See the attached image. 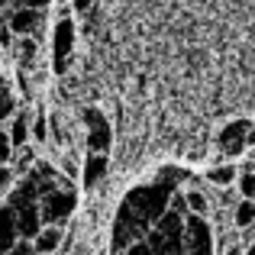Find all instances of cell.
Listing matches in <instances>:
<instances>
[{"label":"cell","mask_w":255,"mask_h":255,"mask_svg":"<svg viewBox=\"0 0 255 255\" xmlns=\"http://www.w3.org/2000/svg\"><path fill=\"white\" fill-rule=\"evenodd\" d=\"M75 204H78L75 191H65V187H52V191H45L42 197H39V217H42V223L55 226V223H62V220H68V217H71Z\"/></svg>","instance_id":"obj_1"},{"label":"cell","mask_w":255,"mask_h":255,"mask_svg":"<svg viewBox=\"0 0 255 255\" xmlns=\"http://www.w3.org/2000/svg\"><path fill=\"white\" fill-rule=\"evenodd\" d=\"M181 243H184V255H213V233L204 223V217H197V213L184 217Z\"/></svg>","instance_id":"obj_2"},{"label":"cell","mask_w":255,"mask_h":255,"mask_svg":"<svg viewBox=\"0 0 255 255\" xmlns=\"http://www.w3.org/2000/svg\"><path fill=\"white\" fill-rule=\"evenodd\" d=\"M217 142H220V152H223V155H239V152H246L249 145H255V126L249 120H233V123H226L223 129H220Z\"/></svg>","instance_id":"obj_3"},{"label":"cell","mask_w":255,"mask_h":255,"mask_svg":"<svg viewBox=\"0 0 255 255\" xmlns=\"http://www.w3.org/2000/svg\"><path fill=\"white\" fill-rule=\"evenodd\" d=\"M71 49H75V23L68 16H62L55 23V32H52V68L55 75H65L71 65Z\"/></svg>","instance_id":"obj_4"},{"label":"cell","mask_w":255,"mask_h":255,"mask_svg":"<svg viewBox=\"0 0 255 255\" xmlns=\"http://www.w3.org/2000/svg\"><path fill=\"white\" fill-rule=\"evenodd\" d=\"M84 123H87V149L91 152H104L107 155V149H110V142H113L107 117L91 107V110H84Z\"/></svg>","instance_id":"obj_5"},{"label":"cell","mask_w":255,"mask_h":255,"mask_svg":"<svg viewBox=\"0 0 255 255\" xmlns=\"http://www.w3.org/2000/svg\"><path fill=\"white\" fill-rule=\"evenodd\" d=\"M19 239V226H16V213L13 207H0V255H10V249Z\"/></svg>","instance_id":"obj_6"},{"label":"cell","mask_w":255,"mask_h":255,"mask_svg":"<svg viewBox=\"0 0 255 255\" xmlns=\"http://www.w3.org/2000/svg\"><path fill=\"white\" fill-rule=\"evenodd\" d=\"M39 23H42V10H32V6H16V13L10 16V29L16 36H32Z\"/></svg>","instance_id":"obj_7"},{"label":"cell","mask_w":255,"mask_h":255,"mask_svg":"<svg viewBox=\"0 0 255 255\" xmlns=\"http://www.w3.org/2000/svg\"><path fill=\"white\" fill-rule=\"evenodd\" d=\"M58 246H62V230L58 226H45L32 236V252L36 255H52Z\"/></svg>","instance_id":"obj_8"},{"label":"cell","mask_w":255,"mask_h":255,"mask_svg":"<svg viewBox=\"0 0 255 255\" xmlns=\"http://www.w3.org/2000/svg\"><path fill=\"white\" fill-rule=\"evenodd\" d=\"M104 174H107V155L104 152H91V155L84 158V171H81L84 187H94Z\"/></svg>","instance_id":"obj_9"},{"label":"cell","mask_w":255,"mask_h":255,"mask_svg":"<svg viewBox=\"0 0 255 255\" xmlns=\"http://www.w3.org/2000/svg\"><path fill=\"white\" fill-rule=\"evenodd\" d=\"M6 136H10V142H13V149H23L26 142H29V120L19 113V117H13V123H10V129H6Z\"/></svg>","instance_id":"obj_10"},{"label":"cell","mask_w":255,"mask_h":255,"mask_svg":"<svg viewBox=\"0 0 255 255\" xmlns=\"http://www.w3.org/2000/svg\"><path fill=\"white\" fill-rule=\"evenodd\" d=\"M255 223V200H239V207H236V226L239 230H249V226Z\"/></svg>","instance_id":"obj_11"},{"label":"cell","mask_w":255,"mask_h":255,"mask_svg":"<svg viewBox=\"0 0 255 255\" xmlns=\"http://www.w3.org/2000/svg\"><path fill=\"white\" fill-rule=\"evenodd\" d=\"M207 178H210L213 184H220V187L236 184V168H233V165H220V168H210V171H207Z\"/></svg>","instance_id":"obj_12"},{"label":"cell","mask_w":255,"mask_h":255,"mask_svg":"<svg viewBox=\"0 0 255 255\" xmlns=\"http://www.w3.org/2000/svg\"><path fill=\"white\" fill-rule=\"evenodd\" d=\"M236 184H239V194H243L246 200H255V171H243V174H236Z\"/></svg>","instance_id":"obj_13"},{"label":"cell","mask_w":255,"mask_h":255,"mask_svg":"<svg viewBox=\"0 0 255 255\" xmlns=\"http://www.w3.org/2000/svg\"><path fill=\"white\" fill-rule=\"evenodd\" d=\"M184 200H187V210H191V213H197V217H204V213H207V197L200 191L184 194Z\"/></svg>","instance_id":"obj_14"},{"label":"cell","mask_w":255,"mask_h":255,"mask_svg":"<svg viewBox=\"0 0 255 255\" xmlns=\"http://www.w3.org/2000/svg\"><path fill=\"white\" fill-rule=\"evenodd\" d=\"M10 158H13V142L6 129H0V165H10Z\"/></svg>","instance_id":"obj_15"},{"label":"cell","mask_w":255,"mask_h":255,"mask_svg":"<svg viewBox=\"0 0 255 255\" xmlns=\"http://www.w3.org/2000/svg\"><path fill=\"white\" fill-rule=\"evenodd\" d=\"M13 107H16V100H13V97H10V91H6V87L0 84V120H3V117H10V113H13Z\"/></svg>","instance_id":"obj_16"},{"label":"cell","mask_w":255,"mask_h":255,"mask_svg":"<svg viewBox=\"0 0 255 255\" xmlns=\"http://www.w3.org/2000/svg\"><path fill=\"white\" fill-rule=\"evenodd\" d=\"M29 136L36 139V142H45V136H49V126H45V117H39L36 123L29 126Z\"/></svg>","instance_id":"obj_17"},{"label":"cell","mask_w":255,"mask_h":255,"mask_svg":"<svg viewBox=\"0 0 255 255\" xmlns=\"http://www.w3.org/2000/svg\"><path fill=\"white\" fill-rule=\"evenodd\" d=\"M126 255H158V249H155V246H149L145 239H139V243L129 246V252H126Z\"/></svg>","instance_id":"obj_18"},{"label":"cell","mask_w":255,"mask_h":255,"mask_svg":"<svg viewBox=\"0 0 255 255\" xmlns=\"http://www.w3.org/2000/svg\"><path fill=\"white\" fill-rule=\"evenodd\" d=\"M13 3H16V6H32V10H42L49 0H13Z\"/></svg>","instance_id":"obj_19"},{"label":"cell","mask_w":255,"mask_h":255,"mask_svg":"<svg viewBox=\"0 0 255 255\" xmlns=\"http://www.w3.org/2000/svg\"><path fill=\"white\" fill-rule=\"evenodd\" d=\"M10 181H13V171L6 168V165H0V191H3V187L10 184Z\"/></svg>","instance_id":"obj_20"},{"label":"cell","mask_w":255,"mask_h":255,"mask_svg":"<svg viewBox=\"0 0 255 255\" xmlns=\"http://www.w3.org/2000/svg\"><path fill=\"white\" fill-rule=\"evenodd\" d=\"M91 3H94V0H75V10L78 13H87V10H91Z\"/></svg>","instance_id":"obj_21"},{"label":"cell","mask_w":255,"mask_h":255,"mask_svg":"<svg viewBox=\"0 0 255 255\" xmlns=\"http://www.w3.org/2000/svg\"><path fill=\"white\" fill-rule=\"evenodd\" d=\"M226 255H243V249H226Z\"/></svg>","instance_id":"obj_22"},{"label":"cell","mask_w":255,"mask_h":255,"mask_svg":"<svg viewBox=\"0 0 255 255\" xmlns=\"http://www.w3.org/2000/svg\"><path fill=\"white\" fill-rule=\"evenodd\" d=\"M6 3H10V0H0V13H3V10H6Z\"/></svg>","instance_id":"obj_23"}]
</instances>
